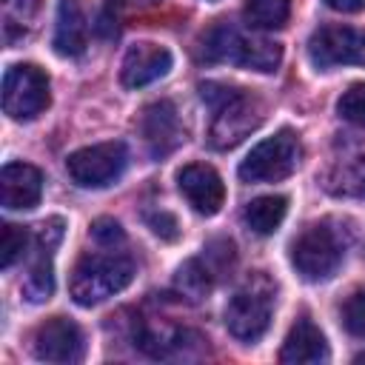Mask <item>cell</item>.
<instances>
[{
  "mask_svg": "<svg viewBox=\"0 0 365 365\" xmlns=\"http://www.w3.org/2000/svg\"><path fill=\"white\" fill-rule=\"evenodd\" d=\"M200 97L214 108L208 143L217 151H228V148L240 145L265 120L262 103L245 88L208 80V83H200Z\"/></svg>",
  "mask_w": 365,
  "mask_h": 365,
  "instance_id": "cell-1",
  "label": "cell"
},
{
  "mask_svg": "<svg viewBox=\"0 0 365 365\" xmlns=\"http://www.w3.org/2000/svg\"><path fill=\"white\" fill-rule=\"evenodd\" d=\"M200 57L208 63H231V66H242V68L268 74V71H277V66L282 63V46L277 40L248 34L237 26L217 23L214 29H208L202 34Z\"/></svg>",
  "mask_w": 365,
  "mask_h": 365,
  "instance_id": "cell-2",
  "label": "cell"
},
{
  "mask_svg": "<svg viewBox=\"0 0 365 365\" xmlns=\"http://www.w3.org/2000/svg\"><path fill=\"white\" fill-rule=\"evenodd\" d=\"M345 248H348V234H342V228H336L334 220H322L308 225L291 242V265L302 279L325 282L342 265Z\"/></svg>",
  "mask_w": 365,
  "mask_h": 365,
  "instance_id": "cell-3",
  "label": "cell"
},
{
  "mask_svg": "<svg viewBox=\"0 0 365 365\" xmlns=\"http://www.w3.org/2000/svg\"><path fill=\"white\" fill-rule=\"evenodd\" d=\"M134 279V262L125 254H86L71 271V299L83 308L100 305Z\"/></svg>",
  "mask_w": 365,
  "mask_h": 365,
  "instance_id": "cell-4",
  "label": "cell"
},
{
  "mask_svg": "<svg viewBox=\"0 0 365 365\" xmlns=\"http://www.w3.org/2000/svg\"><path fill=\"white\" fill-rule=\"evenodd\" d=\"M274 311V285L268 277H251L225 305V328L240 342H257L268 325Z\"/></svg>",
  "mask_w": 365,
  "mask_h": 365,
  "instance_id": "cell-5",
  "label": "cell"
},
{
  "mask_svg": "<svg viewBox=\"0 0 365 365\" xmlns=\"http://www.w3.org/2000/svg\"><path fill=\"white\" fill-rule=\"evenodd\" d=\"M299 157H302L299 137L291 128H279L277 134L265 137L248 151L237 174L242 182H277L297 171Z\"/></svg>",
  "mask_w": 365,
  "mask_h": 365,
  "instance_id": "cell-6",
  "label": "cell"
},
{
  "mask_svg": "<svg viewBox=\"0 0 365 365\" xmlns=\"http://www.w3.org/2000/svg\"><path fill=\"white\" fill-rule=\"evenodd\" d=\"M51 103L48 77L31 63L9 66L3 74V111L11 120H34Z\"/></svg>",
  "mask_w": 365,
  "mask_h": 365,
  "instance_id": "cell-7",
  "label": "cell"
},
{
  "mask_svg": "<svg viewBox=\"0 0 365 365\" xmlns=\"http://www.w3.org/2000/svg\"><path fill=\"white\" fill-rule=\"evenodd\" d=\"M125 165H128V151L123 143L86 145L68 154L66 160V171L80 188H106L120 180Z\"/></svg>",
  "mask_w": 365,
  "mask_h": 365,
  "instance_id": "cell-8",
  "label": "cell"
},
{
  "mask_svg": "<svg viewBox=\"0 0 365 365\" xmlns=\"http://www.w3.org/2000/svg\"><path fill=\"white\" fill-rule=\"evenodd\" d=\"M308 60L314 68L365 66V29L354 26H322L308 40Z\"/></svg>",
  "mask_w": 365,
  "mask_h": 365,
  "instance_id": "cell-9",
  "label": "cell"
},
{
  "mask_svg": "<svg viewBox=\"0 0 365 365\" xmlns=\"http://www.w3.org/2000/svg\"><path fill=\"white\" fill-rule=\"evenodd\" d=\"M63 240V220L51 217L37 225V234L31 237L34 257L23 277V297L29 302H46L54 294V248Z\"/></svg>",
  "mask_w": 365,
  "mask_h": 365,
  "instance_id": "cell-10",
  "label": "cell"
},
{
  "mask_svg": "<svg viewBox=\"0 0 365 365\" xmlns=\"http://www.w3.org/2000/svg\"><path fill=\"white\" fill-rule=\"evenodd\" d=\"M140 134H143L145 148L154 160H163L171 151H177L185 140L177 106L171 100H157V103L145 106L143 117H140Z\"/></svg>",
  "mask_w": 365,
  "mask_h": 365,
  "instance_id": "cell-11",
  "label": "cell"
},
{
  "mask_svg": "<svg viewBox=\"0 0 365 365\" xmlns=\"http://www.w3.org/2000/svg\"><path fill=\"white\" fill-rule=\"evenodd\" d=\"M86 354V339L77 322L66 317H51L34 331V356L43 362L71 365L80 362Z\"/></svg>",
  "mask_w": 365,
  "mask_h": 365,
  "instance_id": "cell-12",
  "label": "cell"
},
{
  "mask_svg": "<svg viewBox=\"0 0 365 365\" xmlns=\"http://www.w3.org/2000/svg\"><path fill=\"white\" fill-rule=\"evenodd\" d=\"M177 188L185 197V202L202 217H214L225 202L222 177L205 163L182 165L180 174H177Z\"/></svg>",
  "mask_w": 365,
  "mask_h": 365,
  "instance_id": "cell-13",
  "label": "cell"
},
{
  "mask_svg": "<svg viewBox=\"0 0 365 365\" xmlns=\"http://www.w3.org/2000/svg\"><path fill=\"white\" fill-rule=\"evenodd\" d=\"M174 66V57L165 46L157 43H137L125 51L123 57V68H120V80L125 88H143L160 77H165Z\"/></svg>",
  "mask_w": 365,
  "mask_h": 365,
  "instance_id": "cell-14",
  "label": "cell"
},
{
  "mask_svg": "<svg viewBox=\"0 0 365 365\" xmlns=\"http://www.w3.org/2000/svg\"><path fill=\"white\" fill-rule=\"evenodd\" d=\"M322 188L331 197H345V200L365 197V148L356 145L336 154L322 174Z\"/></svg>",
  "mask_w": 365,
  "mask_h": 365,
  "instance_id": "cell-15",
  "label": "cell"
},
{
  "mask_svg": "<svg viewBox=\"0 0 365 365\" xmlns=\"http://www.w3.org/2000/svg\"><path fill=\"white\" fill-rule=\"evenodd\" d=\"M43 197V174L29 163H9L0 171V202L9 211L34 208Z\"/></svg>",
  "mask_w": 365,
  "mask_h": 365,
  "instance_id": "cell-16",
  "label": "cell"
},
{
  "mask_svg": "<svg viewBox=\"0 0 365 365\" xmlns=\"http://www.w3.org/2000/svg\"><path fill=\"white\" fill-rule=\"evenodd\" d=\"M328 356L331 351L322 331L305 317L291 325L279 351V362H288V365H319V362H328Z\"/></svg>",
  "mask_w": 365,
  "mask_h": 365,
  "instance_id": "cell-17",
  "label": "cell"
},
{
  "mask_svg": "<svg viewBox=\"0 0 365 365\" xmlns=\"http://www.w3.org/2000/svg\"><path fill=\"white\" fill-rule=\"evenodd\" d=\"M88 43V26L77 0H60L54 23V51L63 57H80Z\"/></svg>",
  "mask_w": 365,
  "mask_h": 365,
  "instance_id": "cell-18",
  "label": "cell"
},
{
  "mask_svg": "<svg viewBox=\"0 0 365 365\" xmlns=\"http://www.w3.org/2000/svg\"><path fill=\"white\" fill-rule=\"evenodd\" d=\"M285 214H288V200L282 194H265V197H257L245 205L242 220L254 234L265 237V234H274L282 225Z\"/></svg>",
  "mask_w": 365,
  "mask_h": 365,
  "instance_id": "cell-19",
  "label": "cell"
},
{
  "mask_svg": "<svg viewBox=\"0 0 365 365\" xmlns=\"http://www.w3.org/2000/svg\"><path fill=\"white\" fill-rule=\"evenodd\" d=\"M242 17L251 29H282L291 17V0H248L242 9Z\"/></svg>",
  "mask_w": 365,
  "mask_h": 365,
  "instance_id": "cell-20",
  "label": "cell"
},
{
  "mask_svg": "<svg viewBox=\"0 0 365 365\" xmlns=\"http://www.w3.org/2000/svg\"><path fill=\"white\" fill-rule=\"evenodd\" d=\"M0 6H3V31L9 43L23 37L40 11V0H0Z\"/></svg>",
  "mask_w": 365,
  "mask_h": 365,
  "instance_id": "cell-21",
  "label": "cell"
},
{
  "mask_svg": "<svg viewBox=\"0 0 365 365\" xmlns=\"http://www.w3.org/2000/svg\"><path fill=\"white\" fill-rule=\"evenodd\" d=\"M177 288L180 294H185L188 299H202L211 291V271L200 262V259H188L185 265H180L177 271Z\"/></svg>",
  "mask_w": 365,
  "mask_h": 365,
  "instance_id": "cell-22",
  "label": "cell"
},
{
  "mask_svg": "<svg viewBox=\"0 0 365 365\" xmlns=\"http://www.w3.org/2000/svg\"><path fill=\"white\" fill-rule=\"evenodd\" d=\"M31 248V234L20 225H11L6 222L3 231H0V265L3 268H11L20 257H26Z\"/></svg>",
  "mask_w": 365,
  "mask_h": 365,
  "instance_id": "cell-23",
  "label": "cell"
},
{
  "mask_svg": "<svg viewBox=\"0 0 365 365\" xmlns=\"http://www.w3.org/2000/svg\"><path fill=\"white\" fill-rule=\"evenodd\" d=\"M339 317H342V328H345L351 336L365 339V288L354 291V294L342 302Z\"/></svg>",
  "mask_w": 365,
  "mask_h": 365,
  "instance_id": "cell-24",
  "label": "cell"
},
{
  "mask_svg": "<svg viewBox=\"0 0 365 365\" xmlns=\"http://www.w3.org/2000/svg\"><path fill=\"white\" fill-rule=\"evenodd\" d=\"M336 111L342 120L365 128V83H354L348 91H342V97L336 100Z\"/></svg>",
  "mask_w": 365,
  "mask_h": 365,
  "instance_id": "cell-25",
  "label": "cell"
},
{
  "mask_svg": "<svg viewBox=\"0 0 365 365\" xmlns=\"http://www.w3.org/2000/svg\"><path fill=\"white\" fill-rule=\"evenodd\" d=\"M88 237H91L97 245H103V248H114V245H123V242H125V234H123L120 222L111 220V217H100V220H94Z\"/></svg>",
  "mask_w": 365,
  "mask_h": 365,
  "instance_id": "cell-26",
  "label": "cell"
},
{
  "mask_svg": "<svg viewBox=\"0 0 365 365\" xmlns=\"http://www.w3.org/2000/svg\"><path fill=\"white\" fill-rule=\"evenodd\" d=\"M145 222H148V228H151L157 237H163V240H177V237H180L177 217L168 214V211H148V214H145Z\"/></svg>",
  "mask_w": 365,
  "mask_h": 365,
  "instance_id": "cell-27",
  "label": "cell"
},
{
  "mask_svg": "<svg viewBox=\"0 0 365 365\" xmlns=\"http://www.w3.org/2000/svg\"><path fill=\"white\" fill-rule=\"evenodd\" d=\"M325 6H331L334 11L354 14V11H362L365 9V0H325Z\"/></svg>",
  "mask_w": 365,
  "mask_h": 365,
  "instance_id": "cell-28",
  "label": "cell"
},
{
  "mask_svg": "<svg viewBox=\"0 0 365 365\" xmlns=\"http://www.w3.org/2000/svg\"><path fill=\"white\" fill-rule=\"evenodd\" d=\"M354 362H365V354H359V356H356V359H354Z\"/></svg>",
  "mask_w": 365,
  "mask_h": 365,
  "instance_id": "cell-29",
  "label": "cell"
}]
</instances>
